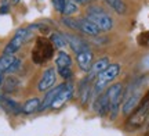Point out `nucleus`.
<instances>
[{
  "label": "nucleus",
  "mask_w": 149,
  "mask_h": 136,
  "mask_svg": "<svg viewBox=\"0 0 149 136\" xmlns=\"http://www.w3.org/2000/svg\"><path fill=\"white\" fill-rule=\"evenodd\" d=\"M149 117V96L139 103V106L134 110L130 118H128L127 124H126V128L130 129V131H134V129H138L144 125V122L146 121V118Z\"/></svg>",
  "instance_id": "f257e3e1"
},
{
  "label": "nucleus",
  "mask_w": 149,
  "mask_h": 136,
  "mask_svg": "<svg viewBox=\"0 0 149 136\" xmlns=\"http://www.w3.org/2000/svg\"><path fill=\"white\" fill-rule=\"evenodd\" d=\"M54 54V46L50 42V39L39 38L36 40V44L32 50V60L35 64H43L47 60H50Z\"/></svg>",
  "instance_id": "f03ea898"
},
{
  "label": "nucleus",
  "mask_w": 149,
  "mask_h": 136,
  "mask_svg": "<svg viewBox=\"0 0 149 136\" xmlns=\"http://www.w3.org/2000/svg\"><path fill=\"white\" fill-rule=\"evenodd\" d=\"M86 20L91 22L93 25H95L100 31H111L113 27L112 18L100 7H90Z\"/></svg>",
  "instance_id": "7ed1b4c3"
},
{
  "label": "nucleus",
  "mask_w": 149,
  "mask_h": 136,
  "mask_svg": "<svg viewBox=\"0 0 149 136\" xmlns=\"http://www.w3.org/2000/svg\"><path fill=\"white\" fill-rule=\"evenodd\" d=\"M32 36H33V32L29 28H19V29H17L14 38L7 43V46H6L4 50H3V54L13 56L14 53H17L18 50L21 49L22 44L25 43V42H28Z\"/></svg>",
  "instance_id": "20e7f679"
},
{
  "label": "nucleus",
  "mask_w": 149,
  "mask_h": 136,
  "mask_svg": "<svg viewBox=\"0 0 149 136\" xmlns=\"http://www.w3.org/2000/svg\"><path fill=\"white\" fill-rule=\"evenodd\" d=\"M108 99H109V113H111V120H116L119 107L123 101V86L122 83H115L108 87L107 90Z\"/></svg>",
  "instance_id": "39448f33"
},
{
  "label": "nucleus",
  "mask_w": 149,
  "mask_h": 136,
  "mask_svg": "<svg viewBox=\"0 0 149 136\" xmlns=\"http://www.w3.org/2000/svg\"><path fill=\"white\" fill-rule=\"evenodd\" d=\"M120 72V66L119 64H109L107 70H104L101 74L97 75V79L94 81V93H100L107 86L108 82L115 79Z\"/></svg>",
  "instance_id": "423d86ee"
},
{
  "label": "nucleus",
  "mask_w": 149,
  "mask_h": 136,
  "mask_svg": "<svg viewBox=\"0 0 149 136\" xmlns=\"http://www.w3.org/2000/svg\"><path fill=\"white\" fill-rule=\"evenodd\" d=\"M64 87H65V83H61V85H58V86H55L53 87L51 90H48L47 94L44 96V99H43V101L40 103V106H39V109H37V111H44V110H47L50 109L51 106H53L54 103V100L57 99V96H58L59 93L64 90Z\"/></svg>",
  "instance_id": "0eeeda50"
},
{
  "label": "nucleus",
  "mask_w": 149,
  "mask_h": 136,
  "mask_svg": "<svg viewBox=\"0 0 149 136\" xmlns=\"http://www.w3.org/2000/svg\"><path fill=\"white\" fill-rule=\"evenodd\" d=\"M65 40H66V43H69V46L72 47L76 54H80V53H84V51H91L90 47H88V44L86 43L83 39L77 38V36H74V35H70V33H65Z\"/></svg>",
  "instance_id": "6e6552de"
},
{
  "label": "nucleus",
  "mask_w": 149,
  "mask_h": 136,
  "mask_svg": "<svg viewBox=\"0 0 149 136\" xmlns=\"http://www.w3.org/2000/svg\"><path fill=\"white\" fill-rule=\"evenodd\" d=\"M55 78H57L55 70L54 68H47V70L44 71V74H43L39 85H37V89L40 92H46L48 89H51L54 86V83H55Z\"/></svg>",
  "instance_id": "1a4fd4ad"
},
{
  "label": "nucleus",
  "mask_w": 149,
  "mask_h": 136,
  "mask_svg": "<svg viewBox=\"0 0 149 136\" xmlns=\"http://www.w3.org/2000/svg\"><path fill=\"white\" fill-rule=\"evenodd\" d=\"M72 94H73V85L69 83V82H66V83H65L64 90L57 96V99L54 100V103H53L51 107H53V109H59V107H62V106L72 97Z\"/></svg>",
  "instance_id": "9d476101"
},
{
  "label": "nucleus",
  "mask_w": 149,
  "mask_h": 136,
  "mask_svg": "<svg viewBox=\"0 0 149 136\" xmlns=\"http://www.w3.org/2000/svg\"><path fill=\"white\" fill-rule=\"evenodd\" d=\"M94 110L100 117H107V114L109 113V99H108L107 93H102L95 99Z\"/></svg>",
  "instance_id": "9b49d317"
},
{
  "label": "nucleus",
  "mask_w": 149,
  "mask_h": 136,
  "mask_svg": "<svg viewBox=\"0 0 149 136\" xmlns=\"http://www.w3.org/2000/svg\"><path fill=\"white\" fill-rule=\"evenodd\" d=\"M74 29H77V31H80L83 33H87V35H95V36L100 33V29L95 25H93L91 22H88L86 18L76 20L74 21Z\"/></svg>",
  "instance_id": "f8f14e48"
},
{
  "label": "nucleus",
  "mask_w": 149,
  "mask_h": 136,
  "mask_svg": "<svg viewBox=\"0 0 149 136\" xmlns=\"http://www.w3.org/2000/svg\"><path fill=\"white\" fill-rule=\"evenodd\" d=\"M108 66H109V58L108 57H102L100 60H97L95 63H93L91 68L88 70V75H87V81H91L94 76H97L98 74H101L104 70H107Z\"/></svg>",
  "instance_id": "ddd939ff"
},
{
  "label": "nucleus",
  "mask_w": 149,
  "mask_h": 136,
  "mask_svg": "<svg viewBox=\"0 0 149 136\" xmlns=\"http://www.w3.org/2000/svg\"><path fill=\"white\" fill-rule=\"evenodd\" d=\"M77 66L83 72H88V70L93 66V53L84 51V53L77 54Z\"/></svg>",
  "instance_id": "4468645a"
},
{
  "label": "nucleus",
  "mask_w": 149,
  "mask_h": 136,
  "mask_svg": "<svg viewBox=\"0 0 149 136\" xmlns=\"http://www.w3.org/2000/svg\"><path fill=\"white\" fill-rule=\"evenodd\" d=\"M55 64L58 68H70L72 66V58H70V56L68 53H65V51H59L58 56H57V58H55Z\"/></svg>",
  "instance_id": "2eb2a0df"
},
{
  "label": "nucleus",
  "mask_w": 149,
  "mask_h": 136,
  "mask_svg": "<svg viewBox=\"0 0 149 136\" xmlns=\"http://www.w3.org/2000/svg\"><path fill=\"white\" fill-rule=\"evenodd\" d=\"M39 106H40V100L37 97L29 99V100L25 101V104L22 106V113H24V114H32V113L37 111Z\"/></svg>",
  "instance_id": "dca6fc26"
},
{
  "label": "nucleus",
  "mask_w": 149,
  "mask_h": 136,
  "mask_svg": "<svg viewBox=\"0 0 149 136\" xmlns=\"http://www.w3.org/2000/svg\"><path fill=\"white\" fill-rule=\"evenodd\" d=\"M50 42L53 43V46L55 47V49H64L65 46H66L65 36L62 35V33H59V32L51 33V36H50Z\"/></svg>",
  "instance_id": "f3484780"
},
{
  "label": "nucleus",
  "mask_w": 149,
  "mask_h": 136,
  "mask_svg": "<svg viewBox=\"0 0 149 136\" xmlns=\"http://www.w3.org/2000/svg\"><path fill=\"white\" fill-rule=\"evenodd\" d=\"M108 4L111 6L112 10H115L117 14H124L127 7H126V3L123 0H105Z\"/></svg>",
  "instance_id": "a211bd4d"
},
{
  "label": "nucleus",
  "mask_w": 149,
  "mask_h": 136,
  "mask_svg": "<svg viewBox=\"0 0 149 136\" xmlns=\"http://www.w3.org/2000/svg\"><path fill=\"white\" fill-rule=\"evenodd\" d=\"M15 57L14 56H6L3 54L0 57V74H6L7 70L10 68V66L14 63Z\"/></svg>",
  "instance_id": "6ab92c4d"
},
{
  "label": "nucleus",
  "mask_w": 149,
  "mask_h": 136,
  "mask_svg": "<svg viewBox=\"0 0 149 136\" xmlns=\"http://www.w3.org/2000/svg\"><path fill=\"white\" fill-rule=\"evenodd\" d=\"M18 83H19V81H18L17 78H14V76H8V78L4 81V83H3V89H4L6 93H11L18 87Z\"/></svg>",
  "instance_id": "aec40b11"
},
{
  "label": "nucleus",
  "mask_w": 149,
  "mask_h": 136,
  "mask_svg": "<svg viewBox=\"0 0 149 136\" xmlns=\"http://www.w3.org/2000/svg\"><path fill=\"white\" fill-rule=\"evenodd\" d=\"M76 11H77V3L73 1V0H66L62 14H64V16H70V14H73Z\"/></svg>",
  "instance_id": "412c9836"
},
{
  "label": "nucleus",
  "mask_w": 149,
  "mask_h": 136,
  "mask_svg": "<svg viewBox=\"0 0 149 136\" xmlns=\"http://www.w3.org/2000/svg\"><path fill=\"white\" fill-rule=\"evenodd\" d=\"M53 1V6L54 8L58 11V13H62L65 8V3H66V0H51Z\"/></svg>",
  "instance_id": "4be33fe9"
},
{
  "label": "nucleus",
  "mask_w": 149,
  "mask_h": 136,
  "mask_svg": "<svg viewBox=\"0 0 149 136\" xmlns=\"http://www.w3.org/2000/svg\"><path fill=\"white\" fill-rule=\"evenodd\" d=\"M19 67H21V60L15 58V60H14V63L10 66V68L7 70V72H6V74H14V72H17V71L19 70Z\"/></svg>",
  "instance_id": "5701e85b"
},
{
  "label": "nucleus",
  "mask_w": 149,
  "mask_h": 136,
  "mask_svg": "<svg viewBox=\"0 0 149 136\" xmlns=\"http://www.w3.org/2000/svg\"><path fill=\"white\" fill-rule=\"evenodd\" d=\"M58 74L62 76L64 79H70V78H72V75H73L70 68H58Z\"/></svg>",
  "instance_id": "b1692460"
},
{
  "label": "nucleus",
  "mask_w": 149,
  "mask_h": 136,
  "mask_svg": "<svg viewBox=\"0 0 149 136\" xmlns=\"http://www.w3.org/2000/svg\"><path fill=\"white\" fill-rule=\"evenodd\" d=\"M10 11V6L6 4V3H1V7H0V14H7Z\"/></svg>",
  "instance_id": "393cba45"
},
{
  "label": "nucleus",
  "mask_w": 149,
  "mask_h": 136,
  "mask_svg": "<svg viewBox=\"0 0 149 136\" xmlns=\"http://www.w3.org/2000/svg\"><path fill=\"white\" fill-rule=\"evenodd\" d=\"M139 39H141V40L144 39V40H145V43H146V42H149V32H144V33H141V36H139Z\"/></svg>",
  "instance_id": "a878e982"
},
{
  "label": "nucleus",
  "mask_w": 149,
  "mask_h": 136,
  "mask_svg": "<svg viewBox=\"0 0 149 136\" xmlns=\"http://www.w3.org/2000/svg\"><path fill=\"white\" fill-rule=\"evenodd\" d=\"M3 85V74H0V86Z\"/></svg>",
  "instance_id": "bb28decb"
},
{
  "label": "nucleus",
  "mask_w": 149,
  "mask_h": 136,
  "mask_svg": "<svg viewBox=\"0 0 149 136\" xmlns=\"http://www.w3.org/2000/svg\"><path fill=\"white\" fill-rule=\"evenodd\" d=\"M11 3H13V4H18V3H19V0H11Z\"/></svg>",
  "instance_id": "cd10ccee"
},
{
  "label": "nucleus",
  "mask_w": 149,
  "mask_h": 136,
  "mask_svg": "<svg viewBox=\"0 0 149 136\" xmlns=\"http://www.w3.org/2000/svg\"><path fill=\"white\" fill-rule=\"evenodd\" d=\"M148 129H149V124H148Z\"/></svg>",
  "instance_id": "c85d7f7f"
}]
</instances>
